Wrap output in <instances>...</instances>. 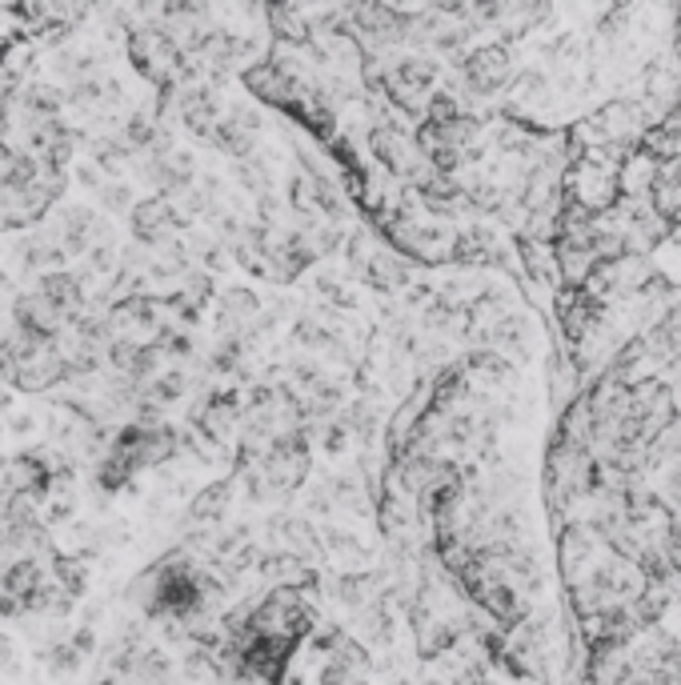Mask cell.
<instances>
[{
    "label": "cell",
    "mask_w": 681,
    "mask_h": 685,
    "mask_svg": "<svg viewBox=\"0 0 681 685\" xmlns=\"http://www.w3.org/2000/svg\"><path fill=\"white\" fill-rule=\"evenodd\" d=\"M100 209L105 213H132V189L129 185H120V180H112V185H100Z\"/></svg>",
    "instance_id": "16"
},
{
    "label": "cell",
    "mask_w": 681,
    "mask_h": 685,
    "mask_svg": "<svg viewBox=\"0 0 681 685\" xmlns=\"http://www.w3.org/2000/svg\"><path fill=\"white\" fill-rule=\"evenodd\" d=\"M17 165H20V153L12 149V145H4V140H0V189H4V185H12V177H17Z\"/></svg>",
    "instance_id": "17"
},
{
    "label": "cell",
    "mask_w": 681,
    "mask_h": 685,
    "mask_svg": "<svg viewBox=\"0 0 681 685\" xmlns=\"http://www.w3.org/2000/svg\"><path fill=\"white\" fill-rule=\"evenodd\" d=\"M52 200L32 185H4L0 189V228H32L49 217Z\"/></svg>",
    "instance_id": "8"
},
{
    "label": "cell",
    "mask_w": 681,
    "mask_h": 685,
    "mask_svg": "<svg viewBox=\"0 0 681 685\" xmlns=\"http://www.w3.org/2000/svg\"><path fill=\"white\" fill-rule=\"evenodd\" d=\"M245 89H249L257 100H265V105H280V109L293 112V105H297L300 92L309 89V85L293 77L289 69L273 65V60H257L253 69H245Z\"/></svg>",
    "instance_id": "6"
},
{
    "label": "cell",
    "mask_w": 681,
    "mask_h": 685,
    "mask_svg": "<svg viewBox=\"0 0 681 685\" xmlns=\"http://www.w3.org/2000/svg\"><path fill=\"white\" fill-rule=\"evenodd\" d=\"M129 225H132V237H137V245L145 248H160V245H172L177 241V233L185 225H180L177 209H172L165 197H145L132 205L129 213Z\"/></svg>",
    "instance_id": "5"
},
{
    "label": "cell",
    "mask_w": 681,
    "mask_h": 685,
    "mask_svg": "<svg viewBox=\"0 0 681 685\" xmlns=\"http://www.w3.org/2000/svg\"><path fill=\"white\" fill-rule=\"evenodd\" d=\"M269 25H273V32H277L280 45H293V49H305V45H313V29H309V20H305V12H300V9H289V4H273V9H269Z\"/></svg>",
    "instance_id": "14"
},
{
    "label": "cell",
    "mask_w": 681,
    "mask_h": 685,
    "mask_svg": "<svg viewBox=\"0 0 681 685\" xmlns=\"http://www.w3.org/2000/svg\"><path fill=\"white\" fill-rule=\"evenodd\" d=\"M12 325L29 329V333H37V337H60L65 333V325H69V317L60 313L57 305H52L40 288H29V293H20L17 301H12Z\"/></svg>",
    "instance_id": "7"
},
{
    "label": "cell",
    "mask_w": 681,
    "mask_h": 685,
    "mask_svg": "<svg viewBox=\"0 0 681 685\" xmlns=\"http://www.w3.org/2000/svg\"><path fill=\"white\" fill-rule=\"evenodd\" d=\"M65 381H69V369H65L57 341H37V345L17 361V381H12V385H17L20 393H45V389L65 385Z\"/></svg>",
    "instance_id": "4"
},
{
    "label": "cell",
    "mask_w": 681,
    "mask_h": 685,
    "mask_svg": "<svg viewBox=\"0 0 681 685\" xmlns=\"http://www.w3.org/2000/svg\"><path fill=\"white\" fill-rule=\"evenodd\" d=\"M129 60L140 77L157 85L160 92L177 89L180 72H185V52H180V40L169 29H137L129 32Z\"/></svg>",
    "instance_id": "1"
},
{
    "label": "cell",
    "mask_w": 681,
    "mask_h": 685,
    "mask_svg": "<svg viewBox=\"0 0 681 685\" xmlns=\"http://www.w3.org/2000/svg\"><path fill=\"white\" fill-rule=\"evenodd\" d=\"M69 646L77 649L80 657H92V654L100 649V646H97V629H92V626H80L77 634H69Z\"/></svg>",
    "instance_id": "18"
},
{
    "label": "cell",
    "mask_w": 681,
    "mask_h": 685,
    "mask_svg": "<svg viewBox=\"0 0 681 685\" xmlns=\"http://www.w3.org/2000/svg\"><path fill=\"white\" fill-rule=\"evenodd\" d=\"M37 288L45 293V297L52 301V305L65 313V317H80L85 309H89V297H85V288H80L77 273H69V268H60V273H49V277H40Z\"/></svg>",
    "instance_id": "11"
},
{
    "label": "cell",
    "mask_w": 681,
    "mask_h": 685,
    "mask_svg": "<svg viewBox=\"0 0 681 685\" xmlns=\"http://www.w3.org/2000/svg\"><path fill=\"white\" fill-rule=\"evenodd\" d=\"M57 233L65 257H85L92 245H100V217L89 205H69L60 209V225H49Z\"/></svg>",
    "instance_id": "9"
},
{
    "label": "cell",
    "mask_w": 681,
    "mask_h": 685,
    "mask_svg": "<svg viewBox=\"0 0 681 685\" xmlns=\"http://www.w3.org/2000/svg\"><path fill=\"white\" fill-rule=\"evenodd\" d=\"M40 657H45V666H49L52 677H72L80 666H85V657L69 646V637H65V642H49Z\"/></svg>",
    "instance_id": "15"
},
{
    "label": "cell",
    "mask_w": 681,
    "mask_h": 685,
    "mask_svg": "<svg viewBox=\"0 0 681 685\" xmlns=\"http://www.w3.org/2000/svg\"><path fill=\"white\" fill-rule=\"evenodd\" d=\"M12 381H17V353L0 337V385H12Z\"/></svg>",
    "instance_id": "19"
},
{
    "label": "cell",
    "mask_w": 681,
    "mask_h": 685,
    "mask_svg": "<svg viewBox=\"0 0 681 685\" xmlns=\"http://www.w3.org/2000/svg\"><path fill=\"white\" fill-rule=\"evenodd\" d=\"M461 80L473 97H490V92H501L513 80V57L505 45H485V49L470 52L461 60Z\"/></svg>",
    "instance_id": "3"
},
{
    "label": "cell",
    "mask_w": 681,
    "mask_h": 685,
    "mask_svg": "<svg viewBox=\"0 0 681 685\" xmlns=\"http://www.w3.org/2000/svg\"><path fill=\"white\" fill-rule=\"evenodd\" d=\"M329 594L337 597L340 606L361 614L365 606H373V594H377V577L373 574H340L329 581Z\"/></svg>",
    "instance_id": "13"
},
{
    "label": "cell",
    "mask_w": 681,
    "mask_h": 685,
    "mask_svg": "<svg viewBox=\"0 0 681 685\" xmlns=\"http://www.w3.org/2000/svg\"><path fill=\"white\" fill-rule=\"evenodd\" d=\"M12 654H17V649H12V637H9V634H0V674H4V669L12 666Z\"/></svg>",
    "instance_id": "21"
},
{
    "label": "cell",
    "mask_w": 681,
    "mask_h": 685,
    "mask_svg": "<svg viewBox=\"0 0 681 685\" xmlns=\"http://www.w3.org/2000/svg\"><path fill=\"white\" fill-rule=\"evenodd\" d=\"M349 265L361 281L377 293H397L405 281H409V265L393 253L389 245H381L373 233H357L349 241Z\"/></svg>",
    "instance_id": "2"
},
{
    "label": "cell",
    "mask_w": 681,
    "mask_h": 685,
    "mask_svg": "<svg viewBox=\"0 0 681 685\" xmlns=\"http://www.w3.org/2000/svg\"><path fill=\"white\" fill-rule=\"evenodd\" d=\"M229 501H233V481H213V486H205L193 497L189 521H197L200 529L213 526V521H220V517L229 513Z\"/></svg>",
    "instance_id": "12"
},
{
    "label": "cell",
    "mask_w": 681,
    "mask_h": 685,
    "mask_svg": "<svg viewBox=\"0 0 681 685\" xmlns=\"http://www.w3.org/2000/svg\"><path fill=\"white\" fill-rule=\"evenodd\" d=\"M260 140V120L245 109H233L229 117L217 120V129H213V145L220 153H229L233 160H249L253 149H257Z\"/></svg>",
    "instance_id": "10"
},
{
    "label": "cell",
    "mask_w": 681,
    "mask_h": 685,
    "mask_svg": "<svg viewBox=\"0 0 681 685\" xmlns=\"http://www.w3.org/2000/svg\"><path fill=\"white\" fill-rule=\"evenodd\" d=\"M4 429L17 433V438H29L32 429H37V421H32L29 413H9V418H4Z\"/></svg>",
    "instance_id": "20"
}]
</instances>
